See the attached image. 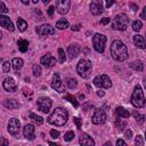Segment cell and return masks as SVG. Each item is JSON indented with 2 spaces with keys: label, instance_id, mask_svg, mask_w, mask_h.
Returning a JSON list of instances; mask_svg holds the SVG:
<instances>
[{
  "label": "cell",
  "instance_id": "cell-28",
  "mask_svg": "<svg viewBox=\"0 0 146 146\" xmlns=\"http://www.w3.org/2000/svg\"><path fill=\"white\" fill-rule=\"evenodd\" d=\"M17 27H18V30L19 31H25L26 30V27H27V23H26V21H24L23 18H17Z\"/></svg>",
  "mask_w": 146,
  "mask_h": 146
},
{
  "label": "cell",
  "instance_id": "cell-42",
  "mask_svg": "<svg viewBox=\"0 0 146 146\" xmlns=\"http://www.w3.org/2000/svg\"><path fill=\"white\" fill-rule=\"evenodd\" d=\"M116 146H128V145L125 144V141L123 139H117L116 140Z\"/></svg>",
  "mask_w": 146,
  "mask_h": 146
},
{
  "label": "cell",
  "instance_id": "cell-29",
  "mask_svg": "<svg viewBox=\"0 0 146 146\" xmlns=\"http://www.w3.org/2000/svg\"><path fill=\"white\" fill-rule=\"evenodd\" d=\"M56 27L58 30H64L66 27H68V22L66 19H59L57 23H56Z\"/></svg>",
  "mask_w": 146,
  "mask_h": 146
},
{
  "label": "cell",
  "instance_id": "cell-57",
  "mask_svg": "<svg viewBox=\"0 0 146 146\" xmlns=\"http://www.w3.org/2000/svg\"><path fill=\"white\" fill-rule=\"evenodd\" d=\"M42 2H43V3H44V5H46V3H48V2H49V0H43V1H42Z\"/></svg>",
  "mask_w": 146,
  "mask_h": 146
},
{
  "label": "cell",
  "instance_id": "cell-36",
  "mask_svg": "<svg viewBox=\"0 0 146 146\" xmlns=\"http://www.w3.org/2000/svg\"><path fill=\"white\" fill-rule=\"evenodd\" d=\"M32 70H33V74H34L35 76H40V74H41V67H40L39 65L34 64L33 67H32Z\"/></svg>",
  "mask_w": 146,
  "mask_h": 146
},
{
  "label": "cell",
  "instance_id": "cell-26",
  "mask_svg": "<svg viewBox=\"0 0 146 146\" xmlns=\"http://www.w3.org/2000/svg\"><path fill=\"white\" fill-rule=\"evenodd\" d=\"M17 44H18L19 51H22V52H25L27 50V48H29V41L27 40H24V39H19L18 42H17Z\"/></svg>",
  "mask_w": 146,
  "mask_h": 146
},
{
  "label": "cell",
  "instance_id": "cell-24",
  "mask_svg": "<svg viewBox=\"0 0 146 146\" xmlns=\"http://www.w3.org/2000/svg\"><path fill=\"white\" fill-rule=\"evenodd\" d=\"M130 67L133 68L137 72H141L144 70V63L141 60H135V62H131L130 63Z\"/></svg>",
  "mask_w": 146,
  "mask_h": 146
},
{
  "label": "cell",
  "instance_id": "cell-6",
  "mask_svg": "<svg viewBox=\"0 0 146 146\" xmlns=\"http://www.w3.org/2000/svg\"><path fill=\"white\" fill-rule=\"evenodd\" d=\"M105 43H106V36L104 34H100V33H96L92 38V44H94V48L97 52H104V49H105Z\"/></svg>",
  "mask_w": 146,
  "mask_h": 146
},
{
  "label": "cell",
  "instance_id": "cell-31",
  "mask_svg": "<svg viewBox=\"0 0 146 146\" xmlns=\"http://www.w3.org/2000/svg\"><path fill=\"white\" fill-rule=\"evenodd\" d=\"M30 119H31L33 122H35L36 124H41V123L43 122V119H42L41 116L34 114V113H31V114H30Z\"/></svg>",
  "mask_w": 146,
  "mask_h": 146
},
{
  "label": "cell",
  "instance_id": "cell-44",
  "mask_svg": "<svg viewBox=\"0 0 146 146\" xmlns=\"http://www.w3.org/2000/svg\"><path fill=\"white\" fill-rule=\"evenodd\" d=\"M110 23V18L108 17H104L103 19H100V24L102 25H106V24H108Z\"/></svg>",
  "mask_w": 146,
  "mask_h": 146
},
{
  "label": "cell",
  "instance_id": "cell-18",
  "mask_svg": "<svg viewBox=\"0 0 146 146\" xmlns=\"http://www.w3.org/2000/svg\"><path fill=\"white\" fill-rule=\"evenodd\" d=\"M79 143L81 146H95V141L94 139L87 135V133H81L79 137Z\"/></svg>",
  "mask_w": 146,
  "mask_h": 146
},
{
  "label": "cell",
  "instance_id": "cell-1",
  "mask_svg": "<svg viewBox=\"0 0 146 146\" xmlns=\"http://www.w3.org/2000/svg\"><path fill=\"white\" fill-rule=\"evenodd\" d=\"M110 51H111V55H112L113 59H115L117 62H124L128 58L127 46L120 40H115V41L112 42Z\"/></svg>",
  "mask_w": 146,
  "mask_h": 146
},
{
  "label": "cell",
  "instance_id": "cell-11",
  "mask_svg": "<svg viewBox=\"0 0 146 146\" xmlns=\"http://www.w3.org/2000/svg\"><path fill=\"white\" fill-rule=\"evenodd\" d=\"M56 9L60 15H64L66 13H68L70 7H71V1L70 0H57L55 2Z\"/></svg>",
  "mask_w": 146,
  "mask_h": 146
},
{
  "label": "cell",
  "instance_id": "cell-14",
  "mask_svg": "<svg viewBox=\"0 0 146 146\" xmlns=\"http://www.w3.org/2000/svg\"><path fill=\"white\" fill-rule=\"evenodd\" d=\"M41 64L44 66V67H52L55 64H56V58L50 54V52H47L46 55H43L40 59Z\"/></svg>",
  "mask_w": 146,
  "mask_h": 146
},
{
  "label": "cell",
  "instance_id": "cell-4",
  "mask_svg": "<svg viewBox=\"0 0 146 146\" xmlns=\"http://www.w3.org/2000/svg\"><path fill=\"white\" fill-rule=\"evenodd\" d=\"M91 70H92V64L88 59H80V62L76 65V72L83 79H88L90 76Z\"/></svg>",
  "mask_w": 146,
  "mask_h": 146
},
{
  "label": "cell",
  "instance_id": "cell-55",
  "mask_svg": "<svg viewBox=\"0 0 146 146\" xmlns=\"http://www.w3.org/2000/svg\"><path fill=\"white\" fill-rule=\"evenodd\" d=\"M131 8H133V10H136V9H137L138 7H137L136 5H133V3H132V5H131Z\"/></svg>",
  "mask_w": 146,
  "mask_h": 146
},
{
  "label": "cell",
  "instance_id": "cell-9",
  "mask_svg": "<svg viewBox=\"0 0 146 146\" xmlns=\"http://www.w3.org/2000/svg\"><path fill=\"white\" fill-rule=\"evenodd\" d=\"M8 132L13 136H17L19 133V130H21V122L16 117H13L9 120L8 122Z\"/></svg>",
  "mask_w": 146,
  "mask_h": 146
},
{
  "label": "cell",
  "instance_id": "cell-19",
  "mask_svg": "<svg viewBox=\"0 0 146 146\" xmlns=\"http://www.w3.org/2000/svg\"><path fill=\"white\" fill-rule=\"evenodd\" d=\"M23 135H24L25 138L32 140L34 138V127H33V124H26L23 129Z\"/></svg>",
  "mask_w": 146,
  "mask_h": 146
},
{
  "label": "cell",
  "instance_id": "cell-39",
  "mask_svg": "<svg viewBox=\"0 0 146 146\" xmlns=\"http://www.w3.org/2000/svg\"><path fill=\"white\" fill-rule=\"evenodd\" d=\"M9 70H10V63L9 62H3V64H2V71L5 72V73H8L9 72Z\"/></svg>",
  "mask_w": 146,
  "mask_h": 146
},
{
  "label": "cell",
  "instance_id": "cell-48",
  "mask_svg": "<svg viewBox=\"0 0 146 146\" xmlns=\"http://www.w3.org/2000/svg\"><path fill=\"white\" fill-rule=\"evenodd\" d=\"M140 17H141V18H144V19H146V6L144 7V9H143V11H141Z\"/></svg>",
  "mask_w": 146,
  "mask_h": 146
},
{
  "label": "cell",
  "instance_id": "cell-45",
  "mask_svg": "<svg viewBox=\"0 0 146 146\" xmlns=\"http://www.w3.org/2000/svg\"><path fill=\"white\" fill-rule=\"evenodd\" d=\"M124 136H125L127 139H130V138L132 137V131H131V130H127L125 133H124Z\"/></svg>",
  "mask_w": 146,
  "mask_h": 146
},
{
  "label": "cell",
  "instance_id": "cell-46",
  "mask_svg": "<svg viewBox=\"0 0 146 146\" xmlns=\"http://www.w3.org/2000/svg\"><path fill=\"white\" fill-rule=\"evenodd\" d=\"M54 10H55V7L54 6H50L49 8H48V15L51 17L52 16V14H54Z\"/></svg>",
  "mask_w": 146,
  "mask_h": 146
},
{
  "label": "cell",
  "instance_id": "cell-7",
  "mask_svg": "<svg viewBox=\"0 0 146 146\" xmlns=\"http://www.w3.org/2000/svg\"><path fill=\"white\" fill-rule=\"evenodd\" d=\"M94 84L98 88H105V89H108L112 87V81L110 79L108 75L106 74H102V75H97L95 79H94Z\"/></svg>",
  "mask_w": 146,
  "mask_h": 146
},
{
  "label": "cell",
  "instance_id": "cell-16",
  "mask_svg": "<svg viewBox=\"0 0 146 146\" xmlns=\"http://www.w3.org/2000/svg\"><path fill=\"white\" fill-rule=\"evenodd\" d=\"M90 11L92 15L97 16V15H100L103 13V2L100 0H95V1H91L90 2Z\"/></svg>",
  "mask_w": 146,
  "mask_h": 146
},
{
  "label": "cell",
  "instance_id": "cell-38",
  "mask_svg": "<svg viewBox=\"0 0 146 146\" xmlns=\"http://www.w3.org/2000/svg\"><path fill=\"white\" fill-rule=\"evenodd\" d=\"M135 145L136 146H144V140H143V137L140 135H138L135 138Z\"/></svg>",
  "mask_w": 146,
  "mask_h": 146
},
{
  "label": "cell",
  "instance_id": "cell-22",
  "mask_svg": "<svg viewBox=\"0 0 146 146\" xmlns=\"http://www.w3.org/2000/svg\"><path fill=\"white\" fill-rule=\"evenodd\" d=\"M115 114H116L119 117H122V119H128V117L130 116L129 111H128V110H125V108H124V107H122V106L116 107V110H115Z\"/></svg>",
  "mask_w": 146,
  "mask_h": 146
},
{
  "label": "cell",
  "instance_id": "cell-20",
  "mask_svg": "<svg viewBox=\"0 0 146 146\" xmlns=\"http://www.w3.org/2000/svg\"><path fill=\"white\" fill-rule=\"evenodd\" d=\"M132 40H133V43H135L136 47H138L140 49H145L146 48V41H145V39H144L143 35L136 34V35H133V39Z\"/></svg>",
  "mask_w": 146,
  "mask_h": 146
},
{
  "label": "cell",
  "instance_id": "cell-23",
  "mask_svg": "<svg viewBox=\"0 0 146 146\" xmlns=\"http://www.w3.org/2000/svg\"><path fill=\"white\" fill-rule=\"evenodd\" d=\"M23 64H24V62H23L22 58H17V57H15V58H13V60H11V65H13V68H14L15 71L21 70L22 66H23Z\"/></svg>",
  "mask_w": 146,
  "mask_h": 146
},
{
  "label": "cell",
  "instance_id": "cell-35",
  "mask_svg": "<svg viewBox=\"0 0 146 146\" xmlns=\"http://www.w3.org/2000/svg\"><path fill=\"white\" fill-rule=\"evenodd\" d=\"M78 84V81L75 79H67V87L70 89H74Z\"/></svg>",
  "mask_w": 146,
  "mask_h": 146
},
{
  "label": "cell",
  "instance_id": "cell-43",
  "mask_svg": "<svg viewBox=\"0 0 146 146\" xmlns=\"http://www.w3.org/2000/svg\"><path fill=\"white\" fill-rule=\"evenodd\" d=\"M0 7H1V13H8V9H7V7L5 6V3L3 2H0Z\"/></svg>",
  "mask_w": 146,
  "mask_h": 146
},
{
  "label": "cell",
  "instance_id": "cell-47",
  "mask_svg": "<svg viewBox=\"0 0 146 146\" xmlns=\"http://www.w3.org/2000/svg\"><path fill=\"white\" fill-rule=\"evenodd\" d=\"M1 146H8V140L6 138H1Z\"/></svg>",
  "mask_w": 146,
  "mask_h": 146
},
{
  "label": "cell",
  "instance_id": "cell-12",
  "mask_svg": "<svg viewBox=\"0 0 146 146\" xmlns=\"http://www.w3.org/2000/svg\"><path fill=\"white\" fill-rule=\"evenodd\" d=\"M36 33L41 36L43 35H51V34H55V30L51 25L49 24H43V25H40V26H36L35 29Z\"/></svg>",
  "mask_w": 146,
  "mask_h": 146
},
{
  "label": "cell",
  "instance_id": "cell-34",
  "mask_svg": "<svg viewBox=\"0 0 146 146\" xmlns=\"http://www.w3.org/2000/svg\"><path fill=\"white\" fill-rule=\"evenodd\" d=\"M133 115H135V117H136L138 123H143L146 120V115H140L138 112H133Z\"/></svg>",
  "mask_w": 146,
  "mask_h": 146
},
{
  "label": "cell",
  "instance_id": "cell-3",
  "mask_svg": "<svg viewBox=\"0 0 146 146\" xmlns=\"http://www.w3.org/2000/svg\"><path fill=\"white\" fill-rule=\"evenodd\" d=\"M130 102L137 108H140L145 105V96H144V92H143V89H141L140 86L137 84L135 87L133 92H132L131 98H130Z\"/></svg>",
  "mask_w": 146,
  "mask_h": 146
},
{
  "label": "cell",
  "instance_id": "cell-30",
  "mask_svg": "<svg viewBox=\"0 0 146 146\" xmlns=\"http://www.w3.org/2000/svg\"><path fill=\"white\" fill-rule=\"evenodd\" d=\"M64 98H65V100H68V102H70V103H71V104H72V105H73V106L75 107V108H76V107L79 106V104H78L76 99H75V98H74V97H73L72 95L67 94V95H65V97H64Z\"/></svg>",
  "mask_w": 146,
  "mask_h": 146
},
{
  "label": "cell",
  "instance_id": "cell-54",
  "mask_svg": "<svg viewBox=\"0 0 146 146\" xmlns=\"http://www.w3.org/2000/svg\"><path fill=\"white\" fill-rule=\"evenodd\" d=\"M103 146H112V144H111L110 141H107V143H105V144H104Z\"/></svg>",
  "mask_w": 146,
  "mask_h": 146
},
{
  "label": "cell",
  "instance_id": "cell-25",
  "mask_svg": "<svg viewBox=\"0 0 146 146\" xmlns=\"http://www.w3.org/2000/svg\"><path fill=\"white\" fill-rule=\"evenodd\" d=\"M3 105H5L7 108H10V110H15V108H17V107L19 106L18 102L15 100V99H6L5 103H3Z\"/></svg>",
  "mask_w": 146,
  "mask_h": 146
},
{
  "label": "cell",
  "instance_id": "cell-53",
  "mask_svg": "<svg viewBox=\"0 0 146 146\" xmlns=\"http://www.w3.org/2000/svg\"><path fill=\"white\" fill-rule=\"evenodd\" d=\"M22 3H24V5H29L30 1H29V0H22Z\"/></svg>",
  "mask_w": 146,
  "mask_h": 146
},
{
  "label": "cell",
  "instance_id": "cell-33",
  "mask_svg": "<svg viewBox=\"0 0 146 146\" xmlns=\"http://www.w3.org/2000/svg\"><path fill=\"white\" fill-rule=\"evenodd\" d=\"M58 60H59V63H64L65 60H66V56H65V52H64V50L62 49V48H59L58 49Z\"/></svg>",
  "mask_w": 146,
  "mask_h": 146
},
{
  "label": "cell",
  "instance_id": "cell-10",
  "mask_svg": "<svg viewBox=\"0 0 146 146\" xmlns=\"http://www.w3.org/2000/svg\"><path fill=\"white\" fill-rule=\"evenodd\" d=\"M107 116H106V113L104 110L102 108H97L92 115V123L94 124H103L105 123Z\"/></svg>",
  "mask_w": 146,
  "mask_h": 146
},
{
  "label": "cell",
  "instance_id": "cell-21",
  "mask_svg": "<svg viewBox=\"0 0 146 146\" xmlns=\"http://www.w3.org/2000/svg\"><path fill=\"white\" fill-rule=\"evenodd\" d=\"M79 52H80V47H79V44H76V43H74V44H70L68 46V48H67V54H68V56H70V58H75L78 55H79Z\"/></svg>",
  "mask_w": 146,
  "mask_h": 146
},
{
  "label": "cell",
  "instance_id": "cell-60",
  "mask_svg": "<svg viewBox=\"0 0 146 146\" xmlns=\"http://www.w3.org/2000/svg\"><path fill=\"white\" fill-rule=\"evenodd\" d=\"M145 35H146V33H145Z\"/></svg>",
  "mask_w": 146,
  "mask_h": 146
},
{
  "label": "cell",
  "instance_id": "cell-37",
  "mask_svg": "<svg viewBox=\"0 0 146 146\" xmlns=\"http://www.w3.org/2000/svg\"><path fill=\"white\" fill-rule=\"evenodd\" d=\"M73 138H74V132H73V131H67V132L64 135V139H65L66 141H71Z\"/></svg>",
  "mask_w": 146,
  "mask_h": 146
},
{
  "label": "cell",
  "instance_id": "cell-52",
  "mask_svg": "<svg viewBox=\"0 0 146 146\" xmlns=\"http://www.w3.org/2000/svg\"><path fill=\"white\" fill-rule=\"evenodd\" d=\"M48 145H49V146H60V145L55 144V143H52V141H48Z\"/></svg>",
  "mask_w": 146,
  "mask_h": 146
},
{
  "label": "cell",
  "instance_id": "cell-2",
  "mask_svg": "<svg viewBox=\"0 0 146 146\" xmlns=\"http://www.w3.org/2000/svg\"><path fill=\"white\" fill-rule=\"evenodd\" d=\"M68 119V113L65 108L63 107H57L52 111V113L48 116L47 121L48 123L52 124V125H57V127H62L67 122Z\"/></svg>",
  "mask_w": 146,
  "mask_h": 146
},
{
  "label": "cell",
  "instance_id": "cell-32",
  "mask_svg": "<svg viewBox=\"0 0 146 146\" xmlns=\"http://www.w3.org/2000/svg\"><path fill=\"white\" fill-rule=\"evenodd\" d=\"M141 27H143V23H141L140 21H135V22L132 23V30H133V31L138 32V31L141 30Z\"/></svg>",
  "mask_w": 146,
  "mask_h": 146
},
{
  "label": "cell",
  "instance_id": "cell-15",
  "mask_svg": "<svg viewBox=\"0 0 146 146\" xmlns=\"http://www.w3.org/2000/svg\"><path fill=\"white\" fill-rule=\"evenodd\" d=\"M2 87L8 92H14L17 90V84L13 78H6L2 82Z\"/></svg>",
  "mask_w": 146,
  "mask_h": 146
},
{
  "label": "cell",
  "instance_id": "cell-13",
  "mask_svg": "<svg viewBox=\"0 0 146 146\" xmlns=\"http://www.w3.org/2000/svg\"><path fill=\"white\" fill-rule=\"evenodd\" d=\"M51 87L52 89H55L56 91L58 92H64L65 91V87L60 80V76L58 73H55L54 76H52V81H51Z\"/></svg>",
  "mask_w": 146,
  "mask_h": 146
},
{
  "label": "cell",
  "instance_id": "cell-58",
  "mask_svg": "<svg viewBox=\"0 0 146 146\" xmlns=\"http://www.w3.org/2000/svg\"><path fill=\"white\" fill-rule=\"evenodd\" d=\"M144 87H145V88H146V78H145V79H144Z\"/></svg>",
  "mask_w": 146,
  "mask_h": 146
},
{
  "label": "cell",
  "instance_id": "cell-41",
  "mask_svg": "<svg viewBox=\"0 0 146 146\" xmlns=\"http://www.w3.org/2000/svg\"><path fill=\"white\" fill-rule=\"evenodd\" d=\"M50 136H51L52 138H58V136H59V132H58L57 130L52 129V130H50Z\"/></svg>",
  "mask_w": 146,
  "mask_h": 146
},
{
  "label": "cell",
  "instance_id": "cell-51",
  "mask_svg": "<svg viewBox=\"0 0 146 146\" xmlns=\"http://www.w3.org/2000/svg\"><path fill=\"white\" fill-rule=\"evenodd\" d=\"M97 95H98L99 97H103L105 94H104V91H102V90H98V91H97Z\"/></svg>",
  "mask_w": 146,
  "mask_h": 146
},
{
  "label": "cell",
  "instance_id": "cell-56",
  "mask_svg": "<svg viewBox=\"0 0 146 146\" xmlns=\"http://www.w3.org/2000/svg\"><path fill=\"white\" fill-rule=\"evenodd\" d=\"M79 97H80V99H83V98H84V95H82V94H80V96H79Z\"/></svg>",
  "mask_w": 146,
  "mask_h": 146
},
{
  "label": "cell",
  "instance_id": "cell-5",
  "mask_svg": "<svg viewBox=\"0 0 146 146\" xmlns=\"http://www.w3.org/2000/svg\"><path fill=\"white\" fill-rule=\"evenodd\" d=\"M129 24V18L125 14H117L114 19L112 21V29L113 30H119V31H124L128 27Z\"/></svg>",
  "mask_w": 146,
  "mask_h": 146
},
{
  "label": "cell",
  "instance_id": "cell-50",
  "mask_svg": "<svg viewBox=\"0 0 146 146\" xmlns=\"http://www.w3.org/2000/svg\"><path fill=\"white\" fill-rule=\"evenodd\" d=\"M113 3H114V1H113V0H112V1H106V7H111Z\"/></svg>",
  "mask_w": 146,
  "mask_h": 146
},
{
  "label": "cell",
  "instance_id": "cell-17",
  "mask_svg": "<svg viewBox=\"0 0 146 146\" xmlns=\"http://www.w3.org/2000/svg\"><path fill=\"white\" fill-rule=\"evenodd\" d=\"M0 25H1L2 27H5L6 30H8L9 32H13V31L15 30L13 22L9 19V17H7V16H5V15H1V16H0Z\"/></svg>",
  "mask_w": 146,
  "mask_h": 146
},
{
  "label": "cell",
  "instance_id": "cell-27",
  "mask_svg": "<svg viewBox=\"0 0 146 146\" xmlns=\"http://www.w3.org/2000/svg\"><path fill=\"white\" fill-rule=\"evenodd\" d=\"M115 127H116L120 131H122V130H124V128L127 127V121H125V120H122V119H116V120H115Z\"/></svg>",
  "mask_w": 146,
  "mask_h": 146
},
{
  "label": "cell",
  "instance_id": "cell-8",
  "mask_svg": "<svg viewBox=\"0 0 146 146\" xmlns=\"http://www.w3.org/2000/svg\"><path fill=\"white\" fill-rule=\"evenodd\" d=\"M36 105H38L39 111H41L42 113H48L52 105V102L48 97H40L36 102Z\"/></svg>",
  "mask_w": 146,
  "mask_h": 146
},
{
  "label": "cell",
  "instance_id": "cell-40",
  "mask_svg": "<svg viewBox=\"0 0 146 146\" xmlns=\"http://www.w3.org/2000/svg\"><path fill=\"white\" fill-rule=\"evenodd\" d=\"M73 121H74V123L76 124V128H78L79 130H81V128H82V122H81V120H80L79 117H74Z\"/></svg>",
  "mask_w": 146,
  "mask_h": 146
},
{
  "label": "cell",
  "instance_id": "cell-59",
  "mask_svg": "<svg viewBox=\"0 0 146 146\" xmlns=\"http://www.w3.org/2000/svg\"><path fill=\"white\" fill-rule=\"evenodd\" d=\"M145 139H146V132H145Z\"/></svg>",
  "mask_w": 146,
  "mask_h": 146
},
{
  "label": "cell",
  "instance_id": "cell-49",
  "mask_svg": "<svg viewBox=\"0 0 146 146\" xmlns=\"http://www.w3.org/2000/svg\"><path fill=\"white\" fill-rule=\"evenodd\" d=\"M71 29H72V31H79V30H80V25H79V24H78V25H74V26H72Z\"/></svg>",
  "mask_w": 146,
  "mask_h": 146
}]
</instances>
